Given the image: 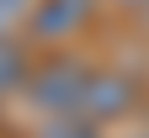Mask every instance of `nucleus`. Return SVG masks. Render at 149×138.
Here are the masks:
<instances>
[{"label":"nucleus","mask_w":149,"mask_h":138,"mask_svg":"<svg viewBox=\"0 0 149 138\" xmlns=\"http://www.w3.org/2000/svg\"><path fill=\"white\" fill-rule=\"evenodd\" d=\"M32 6H37V0H0V32H11V27H27Z\"/></svg>","instance_id":"6"},{"label":"nucleus","mask_w":149,"mask_h":138,"mask_svg":"<svg viewBox=\"0 0 149 138\" xmlns=\"http://www.w3.org/2000/svg\"><path fill=\"white\" fill-rule=\"evenodd\" d=\"M133 101H139V85L128 80V74H101V69H96V80H91L85 101H80V117H91V122H112V117H123Z\"/></svg>","instance_id":"3"},{"label":"nucleus","mask_w":149,"mask_h":138,"mask_svg":"<svg viewBox=\"0 0 149 138\" xmlns=\"http://www.w3.org/2000/svg\"><path fill=\"white\" fill-rule=\"evenodd\" d=\"M43 138H101V133H96V122H91V117L69 112V117H48Z\"/></svg>","instance_id":"5"},{"label":"nucleus","mask_w":149,"mask_h":138,"mask_svg":"<svg viewBox=\"0 0 149 138\" xmlns=\"http://www.w3.org/2000/svg\"><path fill=\"white\" fill-rule=\"evenodd\" d=\"M27 80H32V58H27V48L16 43L11 32H0V96L27 90Z\"/></svg>","instance_id":"4"},{"label":"nucleus","mask_w":149,"mask_h":138,"mask_svg":"<svg viewBox=\"0 0 149 138\" xmlns=\"http://www.w3.org/2000/svg\"><path fill=\"white\" fill-rule=\"evenodd\" d=\"M91 6H96V0H37L32 16H27V32L37 43H59V37L80 32L91 21Z\"/></svg>","instance_id":"2"},{"label":"nucleus","mask_w":149,"mask_h":138,"mask_svg":"<svg viewBox=\"0 0 149 138\" xmlns=\"http://www.w3.org/2000/svg\"><path fill=\"white\" fill-rule=\"evenodd\" d=\"M112 6H149V0H112Z\"/></svg>","instance_id":"7"},{"label":"nucleus","mask_w":149,"mask_h":138,"mask_svg":"<svg viewBox=\"0 0 149 138\" xmlns=\"http://www.w3.org/2000/svg\"><path fill=\"white\" fill-rule=\"evenodd\" d=\"M91 80H96V69L80 64V58H48L43 69H32L27 101L43 112V117H69V112H80Z\"/></svg>","instance_id":"1"}]
</instances>
